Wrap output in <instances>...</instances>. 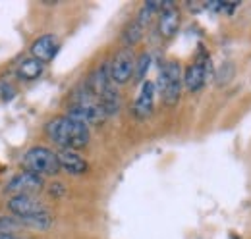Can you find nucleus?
Masks as SVG:
<instances>
[{
  "label": "nucleus",
  "mask_w": 251,
  "mask_h": 239,
  "mask_svg": "<svg viewBox=\"0 0 251 239\" xmlns=\"http://www.w3.org/2000/svg\"><path fill=\"white\" fill-rule=\"evenodd\" d=\"M47 135L60 149H72V150H79L83 149V147H87L89 145V139H91L89 125L70 118L66 114L54 116V118L47 123Z\"/></svg>",
  "instance_id": "nucleus-1"
},
{
  "label": "nucleus",
  "mask_w": 251,
  "mask_h": 239,
  "mask_svg": "<svg viewBox=\"0 0 251 239\" xmlns=\"http://www.w3.org/2000/svg\"><path fill=\"white\" fill-rule=\"evenodd\" d=\"M180 31V10L174 2H162L158 12V35L162 39H172Z\"/></svg>",
  "instance_id": "nucleus-8"
},
{
  "label": "nucleus",
  "mask_w": 251,
  "mask_h": 239,
  "mask_svg": "<svg viewBox=\"0 0 251 239\" xmlns=\"http://www.w3.org/2000/svg\"><path fill=\"white\" fill-rule=\"evenodd\" d=\"M133 70H135V56L131 48H120L114 58L110 60V79L112 83L118 85H126L129 83V79L133 77Z\"/></svg>",
  "instance_id": "nucleus-5"
},
{
  "label": "nucleus",
  "mask_w": 251,
  "mask_h": 239,
  "mask_svg": "<svg viewBox=\"0 0 251 239\" xmlns=\"http://www.w3.org/2000/svg\"><path fill=\"white\" fill-rule=\"evenodd\" d=\"M43 72H45V64L41 62V60L37 58H25L22 60V64H20V68H18V75H20V79H25V81H35V79H39L41 75H43Z\"/></svg>",
  "instance_id": "nucleus-15"
},
{
  "label": "nucleus",
  "mask_w": 251,
  "mask_h": 239,
  "mask_svg": "<svg viewBox=\"0 0 251 239\" xmlns=\"http://www.w3.org/2000/svg\"><path fill=\"white\" fill-rule=\"evenodd\" d=\"M99 102H100V106H102L106 118L116 116V114L120 112V104H122V100H120V93H118V89H116L114 83H110L106 89L99 95Z\"/></svg>",
  "instance_id": "nucleus-13"
},
{
  "label": "nucleus",
  "mask_w": 251,
  "mask_h": 239,
  "mask_svg": "<svg viewBox=\"0 0 251 239\" xmlns=\"http://www.w3.org/2000/svg\"><path fill=\"white\" fill-rule=\"evenodd\" d=\"M143 33H145V25L139 24V22L133 18V20L124 27V31H122V43H124L126 48H131L133 45H137V43L141 41Z\"/></svg>",
  "instance_id": "nucleus-16"
},
{
  "label": "nucleus",
  "mask_w": 251,
  "mask_h": 239,
  "mask_svg": "<svg viewBox=\"0 0 251 239\" xmlns=\"http://www.w3.org/2000/svg\"><path fill=\"white\" fill-rule=\"evenodd\" d=\"M22 164L27 172H33L41 178H52L62 170L60 160H58V152H54L49 147H43V145H35L27 150L24 154Z\"/></svg>",
  "instance_id": "nucleus-4"
},
{
  "label": "nucleus",
  "mask_w": 251,
  "mask_h": 239,
  "mask_svg": "<svg viewBox=\"0 0 251 239\" xmlns=\"http://www.w3.org/2000/svg\"><path fill=\"white\" fill-rule=\"evenodd\" d=\"M8 210L14 216H31V214H39L49 209L35 195H12V199L8 201Z\"/></svg>",
  "instance_id": "nucleus-11"
},
{
  "label": "nucleus",
  "mask_w": 251,
  "mask_h": 239,
  "mask_svg": "<svg viewBox=\"0 0 251 239\" xmlns=\"http://www.w3.org/2000/svg\"><path fill=\"white\" fill-rule=\"evenodd\" d=\"M151 68V54L149 52H141L137 58H135V70H133V79L137 83H145L147 79V72Z\"/></svg>",
  "instance_id": "nucleus-17"
},
{
  "label": "nucleus",
  "mask_w": 251,
  "mask_h": 239,
  "mask_svg": "<svg viewBox=\"0 0 251 239\" xmlns=\"http://www.w3.org/2000/svg\"><path fill=\"white\" fill-rule=\"evenodd\" d=\"M58 160H60V168H62L64 172H68L70 176H83V174L89 170L87 160H85L77 150L60 149Z\"/></svg>",
  "instance_id": "nucleus-12"
},
{
  "label": "nucleus",
  "mask_w": 251,
  "mask_h": 239,
  "mask_svg": "<svg viewBox=\"0 0 251 239\" xmlns=\"http://www.w3.org/2000/svg\"><path fill=\"white\" fill-rule=\"evenodd\" d=\"M158 93L162 96V102L166 106H176L182 96V87H184V72L180 62L168 60L162 64L160 73L157 81Z\"/></svg>",
  "instance_id": "nucleus-3"
},
{
  "label": "nucleus",
  "mask_w": 251,
  "mask_h": 239,
  "mask_svg": "<svg viewBox=\"0 0 251 239\" xmlns=\"http://www.w3.org/2000/svg\"><path fill=\"white\" fill-rule=\"evenodd\" d=\"M58 50H60V41H58V37L52 35V33L41 35V37H37L31 43V56L37 60H41L43 64L52 62L54 56L58 54Z\"/></svg>",
  "instance_id": "nucleus-10"
},
{
  "label": "nucleus",
  "mask_w": 251,
  "mask_h": 239,
  "mask_svg": "<svg viewBox=\"0 0 251 239\" xmlns=\"http://www.w3.org/2000/svg\"><path fill=\"white\" fill-rule=\"evenodd\" d=\"M155 95H157V83L153 81H145L141 83V89L139 95L133 102V116L137 120H147L153 114V108H155Z\"/></svg>",
  "instance_id": "nucleus-9"
},
{
  "label": "nucleus",
  "mask_w": 251,
  "mask_h": 239,
  "mask_svg": "<svg viewBox=\"0 0 251 239\" xmlns=\"http://www.w3.org/2000/svg\"><path fill=\"white\" fill-rule=\"evenodd\" d=\"M24 228L18 216H0V234H12Z\"/></svg>",
  "instance_id": "nucleus-18"
},
{
  "label": "nucleus",
  "mask_w": 251,
  "mask_h": 239,
  "mask_svg": "<svg viewBox=\"0 0 251 239\" xmlns=\"http://www.w3.org/2000/svg\"><path fill=\"white\" fill-rule=\"evenodd\" d=\"M217 77H219V79H217L219 87H224L226 83H230V81H232V77H234V64H232V62H226V64L219 70Z\"/></svg>",
  "instance_id": "nucleus-19"
},
{
  "label": "nucleus",
  "mask_w": 251,
  "mask_h": 239,
  "mask_svg": "<svg viewBox=\"0 0 251 239\" xmlns=\"http://www.w3.org/2000/svg\"><path fill=\"white\" fill-rule=\"evenodd\" d=\"M0 239H24V238H20L16 234H0Z\"/></svg>",
  "instance_id": "nucleus-21"
},
{
  "label": "nucleus",
  "mask_w": 251,
  "mask_h": 239,
  "mask_svg": "<svg viewBox=\"0 0 251 239\" xmlns=\"http://www.w3.org/2000/svg\"><path fill=\"white\" fill-rule=\"evenodd\" d=\"M209 56L203 54L199 58H195L193 64H189L188 70L184 72V85L189 93H197L201 91V87L207 83L209 79Z\"/></svg>",
  "instance_id": "nucleus-7"
},
{
  "label": "nucleus",
  "mask_w": 251,
  "mask_h": 239,
  "mask_svg": "<svg viewBox=\"0 0 251 239\" xmlns=\"http://www.w3.org/2000/svg\"><path fill=\"white\" fill-rule=\"evenodd\" d=\"M66 116L77 120V121H81L85 125L100 123V121L106 120V114H104L99 98L85 87V83L79 89H75L72 93L68 108H66Z\"/></svg>",
  "instance_id": "nucleus-2"
},
{
  "label": "nucleus",
  "mask_w": 251,
  "mask_h": 239,
  "mask_svg": "<svg viewBox=\"0 0 251 239\" xmlns=\"http://www.w3.org/2000/svg\"><path fill=\"white\" fill-rule=\"evenodd\" d=\"M14 96H16V87L10 85L8 81H0V98L4 102H10Z\"/></svg>",
  "instance_id": "nucleus-20"
},
{
  "label": "nucleus",
  "mask_w": 251,
  "mask_h": 239,
  "mask_svg": "<svg viewBox=\"0 0 251 239\" xmlns=\"http://www.w3.org/2000/svg\"><path fill=\"white\" fill-rule=\"evenodd\" d=\"M22 226L24 228H29V230H37V232H47L52 228L54 220H52V214L49 210L45 212H39V214H31V216H18Z\"/></svg>",
  "instance_id": "nucleus-14"
},
{
  "label": "nucleus",
  "mask_w": 251,
  "mask_h": 239,
  "mask_svg": "<svg viewBox=\"0 0 251 239\" xmlns=\"http://www.w3.org/2000/svg\"><path fill=\"white\" fill-rule=\"evenodd\" d=\"M43 187H45V178L24 170L8 181L6 191L12 193V195H33V193L41 191Z\"/></svg>",
  "instance_id": "nucleus-6"
}]
</instances>
